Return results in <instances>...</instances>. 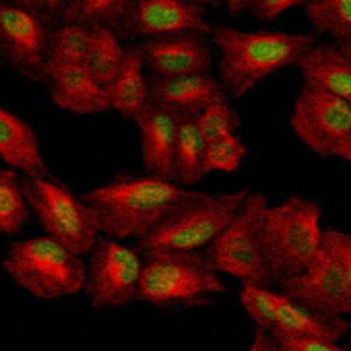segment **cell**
I'll use <instances>...</instances> for the list:
<instances>
[{
  "label": "cell",
  "mask_w": 351,
  "mask_h": 351,
  "mask_svg": "<svg viewBox=\"0 0 351 351\" xmlns=\"http://www.w3.org/2000/svg\"><path fill=\"white\" fill-rule=\"evenodd\" d=\"M217 46V79L232 99L248 95L267 77L295 64V60L316 44L314 36L289 32H242L234 27H213L209 34Z\"/></svg>",
  "instance_id": "obj_1"
},
{
  "label": "cell",
  "mask_w": 351,
  "mask_h": 351,
  "mask_svg": "<svg viewBox=\"0 0 351 351\" xmlns=\"http://www.w3.org/2000/svg\"><path fill=\"white\" fill-rule=\"evenodd\" d=\"M191 189L157 176H118L112 182L85 193L99 234L114 240H130L147 234Z\"/></svg>",
  "instance_id": "obj_2"
},
{
  "label": "cell",
  "mask_w": 351,
  "mask_h": 351,
  "mask_svg": "<svg viewBox=\"0 0 351 351\" xmlns=\"http://www.w3.org/2000/svg\"><path fill=\"white\" fill-rule=\"evenodd\" d=\"M226 291L201 250H151L143 254L138 300L161 308H195Z\"/></svg>",
  "instance_id": "obj_3"
},
{
  "label": "cell",
  "mask_w": 351,
  "mask_h": 351,
  "mask_svg": "<svg viewBox=\"0 0 351 351\" xmlns=\"http://www.w3.org/2000/svg\"><path fill=\"white\" fill-rule=\"evenodd\" d=\"M246 197L248 191L230 195L191 191L136 240V248L143 254L151 250H203L238 215Z\"/></svg>",
  "instance_id": "obj_4"
},
{
  "label": "cell",
  "mask_w": 351,
  "mask_h": 351,
  "mask_svg": "<svg viewBox=\"0 0 351 351\" xmlns=\"http://www.w3.org/2000/svg\"><path fill=\"white\" fill-rule=\"evenodd\" d=\"M3 267L7 275L38 300H60L83 291L87 265L81 254L46 236L15 242Z\"/></svg>",
  "instance_id": "obj_5"
},
{
  "label": "cell",
  "mask_w": 351,
  "mask_h": 351,
  "mask_svg": "<svg viewBox=\"0 0 351 351\" xmlns=\"http://www.w3.org/2000/svg\"><path fill=\"white\" fill-rule=\"evenodd\" d=\"M322 207L316 201L291 197L263 213V246L275 277L281 279L302 273L322 246Z\"/></svg>",
  "instance_id": "obj_6"
},
{
  "label": "cell",
  "mask_w": 351,
  "mask_h": 351,
  "mask_svg": "<svg viewBox=\"0 0 351 351\" xmlns=\"http://www.w3.org/2000/svg\"><path fill=\"white\" fill-rule=\"evenodd\" d=\"M267 205L265 195L248 193L238 215L207 246L205 256L219 275H230L242 285H275L261 232Z\"/></svg>",
  "instance_id": "obj_7"
},
{
  "label": "cell",
  "mask_w": 351,
  "mask_h": 351,
  "mask_svg": "<svg viewBox=\"0 0 351 351\" xmlns=\"http://www.w3.org/2000/svg\"><path fill=\"white\" fill-rule=\"evenodd\" d=\"M27 207L36 213L44 232L85 256L99 240V228L91 207L75 197L64 184L50 178L48 173L27 176L21 182Z\"/></svg>",
  "instance_id": "obj_8"
},
{
  "label": "cell",
  "mask_w": 351,
  "mask_h": 351,
  "mask_svg": "<svg viewBox=\"0 0 351 351\" xmlns=\"http://www.w3.org/2000/svg\"><path fill=\"white\" fill-rule=\"evenodd\" d=\"M240 302L256 328L271 332H291L339 341L351 332V322L343 316L314 310L283 291L265 285H242Z\"/></svg>",
  "instance_id": "obj_9"
},
{
  "label": "cell",
  "mask_w": 351,
  "mask_h": 351,
  "mask_svg": "<svg viewBox=\"0 0 351 351\" xmlns=\"http://www.w3.org/2000/svg\"><path fill=\"white\" fill-rule=\"evenodd\" d=\"M143 252L122 240L99 236L89 252L85 287L91 306L97 310L120 308L138 300Z\"/></svg>",
  "instance_id": "obj_10"
},
{
  "label": "cell",
  "mask_w": 351,
  "mask_h": 351,
  "mask_svg": "<svg viewBox=\"0 0 351 351\" xmlns=\"http://www.w3.org/2000/svg\"><path fill=\"white\" fill-rule=\"evenodd\" d=\"M289 128L310 151L330 159L351 136V104L304 81L293 101Z\"/></svg>",
  "instance_id": "obj_11"
},
{
  "label": "cell",
  "mask_w": 351,
  "mask_h": 351,
  "mask_svg": "<svg viewBox=\"0 0 351 351\" xmlns=\"http://www.w3.org/2000/svg\"><path fill=\"white\" fill-rule=\"evenodd\" d=\"M52 27L38 9L0 0V56L29 79H44Z\"/></svg>",
  "instance_id": "obj_12"
},
{
  "label": "cell",
  "mask_w": 351,
  "mask_h": 351,
  "mask_svg": "<svg viewBox=\"0 0 351 351\" xmlns=\"http://www.w3.org/2000/svg\"><path fill=\"white\" fill-rule=\"evenodd\" d=\"M277 285L283 293L314 310L337 316L351 314V295L347 291L341 269L324 242L314 261L302 273L281 279Z\"/></svg>",
  "instance_id": "obj_13"
},
{
  "label": "cell",
  "mask_w": 351,
  "mask_h": 351,
  "mask_svg": "<svg viewBox=\"0 0 351 351\" xmlns=\"http://www.w3.org/2000/svg\"><path fill=\"white\" fill-rule=\"evenodd\" d=\"M211 29L203 7L189 0H134L120 36L149 40L171 34L209 36Z\"/></svg>",
  "instance_id": "obj_14"
},
{
  "label": "cell",
  "mask_w": 351,
  "mask_h": 351,
  "mask_svg": "<svg viewBox=\"0 0 351 351\" xmlns=\"http://www.w3.org/2000/svg\"><path fill=\"white\" fill-rule=\"evenodd\" d=\"M145 71L151 77L211 73L215 56L201 34H171L149 38L141 46Z\"/></svg>",
  "instance_id": "obj_15"
},
{
  "label": "cell",
  "mask_w": 351,
  "mask_h": 351,
  "mask_svg": "<svg viewBox=\"0 0 351 351\" xmlns=\"http://www.w3.org/2000/svg\"><path fill=\"white\" fill-rule=\"evenodd\" d=\"M44 79L48 81L52 101L66 112L93 116L110 110L106 89L85 62H48Z\"/></svg>",
  "instance_id": "obj_16"
},
{
  "label": "cell",
  "mask_w": 351,
  "mask_h": 351,
  "mask_svg": "<svg viewBox=\"0 0 351 351\" xmlns=\"http://www.w3.org/2000/svg\"><path fill=\"white\" fill-rule=\"evenodd\" d=\"M223 85L211 73L151 77L149 101L178 116H197L207 106L226 99Z\"/></svg>",
  "instance_id": "obj_17"
},
{
  "label": "cell",
  "mask_w": 351,
  "mask_h": 351,
  "mask_svg": "<svg viewBox=\"0 0 351 351\" xmlns=\"http://www.w3.org/2000/svg\"><path fill=\"white\" fill-rule=\"evenodd\" d=\"M178 114L165 108L149 104L138 116L136 126L141 132V155L143 165L151 176L173 182V149Z\"/></svg>",
  "instance_id": "obj_18"
},
{
  "label": "cell",
  "mask_w": 351,
  "mask_h": 351,
  "mask_svg": "<svg viewBox=\"0 0 351 351\" xmlns=\"http://www.w3.org/2000/svg\"><path fill=\"white\" fill-rule=\"evenodd\" d=\"M0 159L25 176L48 173L36 130L17 114L0 106Z\"/></svg>",
  "instance_id": "obj_19"
},
{
  "label": "cell",
  "mask_w": 351,
  "mask_h": 351,
  "mask_svg": "<svg viewBox=\"0 0 351 351\" xmlns=\"http://www.w3.org/2000/svg\"><path fill=\"white\" fill-rule=\"evenodd\" d=\"M306 83L330 91L351 104V62L337 44H314L295 64Z\"/></svg>",
  "instance_id": "obj_20"
},
{
  "label": "cell",
  "mask_w": 351,
  "mask_h": 351,
  "mask_svg": "<svg viewBox=\"0 0 351 351\" xmlns=\"http://www.w3.org/2000/svg\"><path fill=\"white\" fill-rule=\"evenodd\" d=\"M145 73L147 71L138 46L126 48V58L120 71L106 87V99L110 110L118 112L124 120H136V116L151 104L149 81Z\"/></svg>",
  "instance_id": "obj_21"
},
{
  "label": "cell",
  "mask_w": 351,
  "mask_h": 351,
  "mask_svg": "<svg viewBox=\"0 0 351 351\" xmlns=\"http://www.w3.org/2000/svg\"><path fill=\"white\" fill-rule=\"evenodd\" d=\"M205 141L199 132L195 116H180L176 130L173 149V182L184 189H193L205 178L203 169Z\"/></svg>",
  "instance_id": "obj_22"
},
{
  "label": "cell",
  "mask_w": 351,
  "mask_h": 351,
  "mask_svg": "<svg viewBox=\"0 0 351 351\" xmlns=\"http://www.w3.org/2000/svg\"><path fill=\"white\" fill-rule=\"evenodd\" d=\"M124 58H126V46L122 44L120 34L116 29L104 27V25L91 27L89 52H87L85 64L89 66L91 75L97 79V83L104 89L116 77Z\"/></svg>",
  "instance_id": "obj_23"
},
{
  "label": "cell",
  "mask_w": 351,
  "mask_h": 351,
  "mask_svg": "<svg viewBox=\"0 0 351 351\" xmlns=\"http://www.w3.org/2000/svg\"><path fill=\"white\" fill-rule=\"evenodd\" d=\"M134 0H73L62 13L60 21L81 25H104L122 34L126 17Z\"/></svg>",
  "instance_id": "obj_24"
},
{
  "label": "cell",
  "mask_w": 351,
  "mask_h": 351,
  "mask_svg": "<svg viewBox=\"0 0 351 351\" xmlns=\"http://www.w3.org/2000/svg\"><path fill=\"white\" fill-rule=\"evenodd\" d=\"M29 219V207L23 197L19 171L13 167L0 169V234L15 236Z\"/></svg>",
  "instance_id": "obj_25"
},
{
  "label": "cell",
  "mask_w": 351,
  "mask_h": 351,
  "mask_svg": "<svg viewBox=\"0 0 351 351\" xmlns=\"http://www.w3.org/2000/svg\"><path fill=\"white\" fill-rule=\"evenodd\" d=\"M306 19L318 34L337 42L351 38V0H306Z\"/></svg>",
  "instance_id": "obj_26"
},
{
  "label": "cell",
  "mask_w": 351,
  "mask_h": 351,
  "mask_svg": "<svg viewBox=\"0 0 351 351\" xmlns=\"http://www.w3.org/2000/svg\"><path fill=\"white\" fill-rule=\"evenodd\" d=\"M89 40H91L89 25L62 21L60 27L52 32L48 62H85L89 52Z\"/></svg>",
  "instance_id": "obj_27"
},
{
  "label": "cell",
  "mask_w": 351,
  "mask_h": 351,
  "mask_svg": "<svg viewBox=\"0 0 351 351\" xmlns=\"http://www.w3.org/2000/svg\"><path fill=\"white\" fill-rule=\"evenodd\" d=\"M248 155V147L242 138L234 134H226L205 143L203 149V169L207 173H234L242 167V161Z\"/></svg>",
  "instance_id": "obj_28"
},
{
  "label": "cell",
  "mask_w": 351,
  "mask_h": 351,
  "mask_svg": "<svg viewBox=\"0 0 351 351\" xmlns=\"http://www.w3.org/2000/svg\"><path fill=\"white\" fill-rule=\"evenodd\" d=\"M195 118H197V126L205 143L226 136V134H234L240 126V114L230 104V97L207 106Z\"/></svg>",
  "instance_id": "obj_29"
},
{
  "label": "cell",
  "mask_w": 351,
  "mask_h": 351,
  "mask_svg": "<svg viewBox=\"0 0 351 351\" xmlns=\"http://www.w3.org/2000/svg\"><path fill=\"white\" fill-rule=\"evenodd\" d=\"M269 337L277 351H349V347H343L337 341H328L320 337L291 335V332H271Z\"/></svg>",
  "instance_id": "obj_30"
},
{
  "label": "cell",
  "mask_w": 351,
  "mask_h": 351,
  "mask_svg": "<svg viewBox=\"0 0 351 351\" xmlns=\"http://www.w3.org/2000/svg\"><path fill=\"white\" fill-rule=\"evenodd\" d=\"M324 246L332 252L341 275L345 279L347 291L351 295V234L347 232H339V230H326L322 236Z\"/></svg>",
  "instance_id": "obj_31"
},
{
  "label": "cell",
  "mask_w": 351,
  "mask_h": 351,
  "mask_svg": "<svg viewBox=\"0 0 351 351\" xmlns=\"http://www.w3.org/2000/svg\"><path fill=\"white\" fill-rule=\"evenodd\" d=\"M306 0H248L246 11H250L261 21H275L285 11L304 5Z\"/></svg>",
  "instance_id": "obj_32"
},
{
  "label": "cell",
  "mask_w": 351,
  "mask_h": 351,
  "mask_svg": "<svg viewBox=\"0 0 351 351\" xmlns=\"http://www.w3.org/2000/svg\"><path fill=\"white\" fill-rule=\"evenodd\" d=\"M71 3L73 0H40V7H42L44 15H48L52 19H60Z\"/></svg>",
  "instance_id": "obj_33"
},
{
  "label": "cell",
  "mask_w": 351,
  "mask_h": 351,
  "mask_svg": "<svg viewBox=\"0 0 351 351\" xmlns=\"http://www.w3.org/2000/svg\"><path fill=\"white\" fill-rule=\"evenodd\" d=\"M248 351H275V345H273L271 337H269L265 330L256 328V330H254V337H252V343H250V347H248Z\"/></svg>",
  "instance_id": "obj_34"
},
{
  "label": "cell",
  "mask_w": 351,
  "mask_h": 351,
  "mask_svg": "<svg viewBox=\"0 0 351 351\" xmlns=\"http://www.w3.org/2000/svg\"><path fill=\"white\" fill-rule=\"evenodd\" d=\"M223 5H226L228 13H230L232 17H238V15H242V13L246 11L248 0H223Z\"/></svg>",
  "instance_id": "obj_35"
},
{
  "label": "cell",
  "mask_w": 351,
  "mask_h": 351,
  "mask_svg": "<svg viewBox=\"0 0 351 351\" xmlns=\"http://www.w3.org/2000/svg\"><path fill=\"white\" fill-rule=\"evenodd\" d=\"M335 157L345 159V161H349V163H351V136H349V138H345V141L339 145V149H337Z\"/></svg>",
  "instance_id": "obj_36"
},
{
  "label": "cell",
  "mask_w": 351,
  "mask_h": 351,
  "mask_svg": "<svg viewBox=\"0 0 351 351\" xmlns=\"http://www.w3.org/2000/svg\"><path fill=\"white\" fill-rule=\"evenodd\" d=\"M337 46H339V50H341V52H343V54L349 58V62H351V38H345V40H341Z\"/></svg>",
  "instance_id": "obj_37"
},
{
  "label": "cell",
  "mask_w": 351,
  "mask_h": 351,
  "mask_svg": "<svg viewBox=\"0 0 351 351\" xmlns=\"http://www.w3.org/2000/svg\"><path fill=\"white\" fill-rule=\"evenodd\" d=\"M7 3H15V5H23V7H32V9H38V11H42V7H40V0H7Z\"/></svg>",
  "instance_id": "obj_38"
},
{
  "label": "cell",
  "mask_w": 351,
  "mask_h": 351,
  "mask_svg": "<svg viewBox=\"0 0 351 351\" xmlns=\"http://www.w3.org/2000/svg\"><path fill=\"white\" fill-rule=\"evenodd\" d=\"M189 3L197 7H217V5H223V0H189Z\"/></svg>",
  "instance_id": "obj_39"
},
{
  "label": "cell",
  "mask_w": 351,
  "mask_h": 351,
  "mask_svg": "<svg viewBox=\"0 0 351 351\" xmlns=\"http://www.w3.org/2000/svg\"><path fill=\"white\" fill-rule=\"evenodd\" d=\"M0 66H3V56H0Z\"/></svg>",
  "instance_id": "obj_40"
},
{
  "label": "cell",
  "mask_w": 351,
  "mask_h": 351,
  "mask_svg": "<svg viewBox=\"0 0 351 351\" xmlns=\"http://www.w3.org/2000/svg\"><path fill=\"white\" fill-rule=\"evenodd\" d=\"M349 351H351V343H349Z\"/></svg>",
  "instance_id": "obj_41"
},
{
  "label": "cell",
  "mask_w": 351,
  "mask_h": 351,
  "mask_svg": "<svg viewBox=\"0 0 351 351\" xmlns=\"http://www.w3.org/2000/svg\"><path fill=\"white\" fill-rule=\"evenodd\" d=\"M275 351H277V349H275Z\"/></svg>",
  "instance_id": "obj_42"
}]
</instances>
